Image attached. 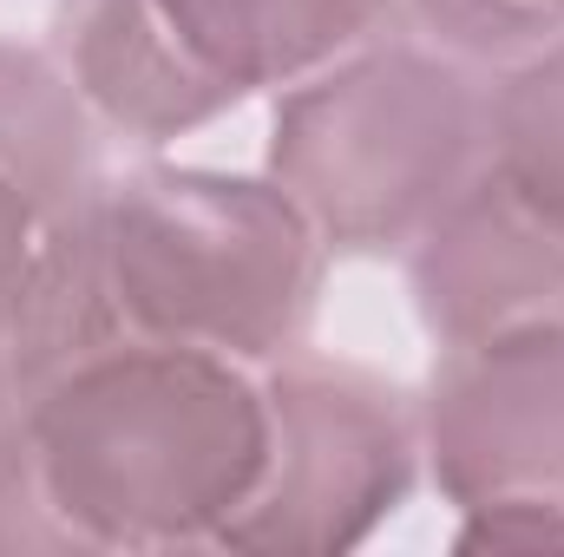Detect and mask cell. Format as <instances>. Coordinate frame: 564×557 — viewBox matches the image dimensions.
<instances>
[{
	"label": "cell",
	"mask_w": 564,
	"mask_h": 557,
	"mask_svg": "<svg viewBox=\"0 0 564 557\" xmlns=\"http://www.w3.org/2000/svg\"><path fill=\"white\" fill-rule=\"evenodd\" d=\"M414 295L440 348L564 321V223L479 164L414 243Z\"/></svg>",
	"instance_id": "obj_7"
},
{
	"label": "cell",
	"mask_w": 564,
	"mask_h": 557,
	"mask_svg": "<svg viewBox=\"0 0 564 557\" xmlns=\"http://www.w3.org/2000/svg\"><path fill=\"white\" fill-rule=\"evenodd\" d=\"M0 171L40 190L59 217L99 184L93 139H86V99L73 92L59 59L0 46Z\"/></svg>",
	"instance_id": "obj_8"
},
{
	"label": "cell",
	"mask_w": 564,
	"mask_h": 557,
	"mask_svg": "<svg viewBox=\"0 0 564 557\" xmlns=\"http://www.w3.org/2000/svg\"><path fill=\"white\" fill-rule=\"evenodd\" d=\"M270 459L263 368L204 348H93L0 419V551L217 545Z\"/></svg>",
	"instance_id": "obj_2"
},
{
	"label": "cell",
	"mask_w": 564,
	"mask_h": 557,
	"mask_svg": "<svg viewBox=\"0 0 564 557\" xmlns=\"http://www.w3.org/2000/svg\"><path fill=\"white\" fill-rule=\"evenodd\" d=\"M375 20L381 0H59L53 53L93 119L164 144L341 59Z\"/></svg>",
	"instance_id": "obj_4"
},
{
	"label": "cell",
	"mask_w": 564,
	"mask_h": 557,
	"mask_svg": "<svg viewBox=\"0 0 564 557\" xmlns=\"http://www.w3.org/2000/svg\"><path fill=\"white\" fill-rule=\"evenodd\" d=\"M479 164L532 210L564 223V40L525 53L499 86H486Z\"/></svg>",
	"instance_id": "obj_9"
},
{
	"label": "cell",
	"mask_w": 564,
	"mask_h": 557,
	"mask_svg": "<svg viewBox=\"0 0 564 557\" xmlns=\"http://www.w3.org/2000/svg\"><path fill=\"white\" fill-rule=\"evenodd\" d=\"M13 302H20V282L0 276V419L13 407Z\"/></svg>",
	"instance_id": "obj_11"
},
{
	"label": "cell",
	"mask_w": 564,
	"mask_h": 557,
	"mask_svg": "<svg viewBox=\"0 0 564 557\" xmlns=\"http://www.w3.org/2000/svg\"><path fill=\"white\" fill-rule=\"evenodd\" d=\"M322 237L276 177L132 171L93 184L13 302V394L93 348H204L270 368L302 348Z\"/></svg>",
	"instance_id": "obj_1"
},
{
	"label": "cell",
	"mask_w": 564,
	"mask_h": 557,
	"mask_svg": "<svg viewBox=\"0 0 564 557\" xmlns=\"http://www.w3.org/2000/svg\"><path fill=\"white\" fill-rule=\"evenodd\" d=\"M421 446L466 545H564V321L446 348Z\"/></svg>",
	"instance_id": "obj_6"
},
{
	"label": "cell",
	"mask_w": 564,
	"mask_h": 557,
	"mask_svg": "<svg viewBox=\"0 0 564 557\" xmlns=\"http://www.w3.org/2000/svg\"><path fill=\"white\" fill-rule=\"evenodd\" d=\"M270 459L250 505L217 545L237 551H341L401 512L414 485L421 419L408 394L315 354H282L263 368Z\"/></svg>",
	"instance_id": "obj_5"
},
{
	"label": "cell",
	"mask_w": 564,
	"mask_h": 557,
	"mask_svg": "<svg viewBox=\"0 0 564 557\" xmlns=\"http://www.w3.org/2000/svg\"><path fill=\"white\" fill-rule=\"evenodd\" d=\"M421 33L446 53L525 59L564 40V0H408Z\"/></svg>",
	"instance_id": "obj_10"
},
{
	"label": "cell",
	"mask_w": 564,
	"mask_h": 557,
	"mask_svg": "<svg viewBox=\"0 0 564 557\" xmlns=\"http://www.w3.org/2000/svg\"><path fill=\"white\" fill-rule=\"evenodd\" d=\"M486 151V86L459 53L388 40L276 106L270 177L315 223L322 250H414Z\"/></svg>",
	"instance_id": "obj_3"
}]
</instances>
